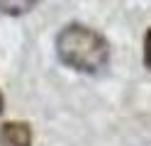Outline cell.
<instances>
[{"instance_id":"cell-1","label":"cell","mask_w":151,"mask_h":146,"mask_svg":"<svg viewBox=\"0 0 151 146\" xmlns=\"http://www.w3.org/2000/svg\"><path fill=\"white\" fill-rule=\"evenodd\" d=\"M56 56L78 73H100L110 61V44L100 32L71 22L56 34Z\"/></svg>"},{"instance_id":"cell-2","label":"cell","mask_w":151,"mask_h":146,"mask_svg":"<svg viewBox=\"0 0 151 146\" xmlns=\"http://www.w3.org/2000/svg\"><path fill=\"white\" fill-rule=\"evenodd\" d=\"M0 146H32V127L27 122H5L0 127Z\"/></svg>"},{"instance_id":"cell-3","label":"cell","mask_w":151,"mask_h":146,"mask_svg":"<svg viewBox=\"0 0 151 146\" xmlns=\"http://www.w3.org/2000/svg\"><path fill=\"white\" fill-rule=\"evenodd\" d=\"M39 0H0V12L3 15H10V17H20L27 15L37 7Z\"/></svg>"},{"instance_id":"cell-4","label":"cell","mask_w":151,"mask_h":146,"mask_svg":"<svg viewBox=\"0 0 151 146\" xmlns=\"http://www.w3.org/2000/svg\"><path fill=\"white\" fill-rule=\"evenodd\" d=\"M144 66L149 68V73H151V27L146 29V34H144Z\"/></svg>"},{"instance_id":"cell-5","label":"cell","mask_w":151,"mask_h":146,"mask_svg":"<svg viewBox=\"0 0 151 146\" xmlns=\"http://www.w3.org/2000/svg\"><path fill=\"white\" fill-rule=\"evenodd\" d=\"M3 110H5V97H3V93H0V114H3Z\"/></svg>"}]
</instances>
